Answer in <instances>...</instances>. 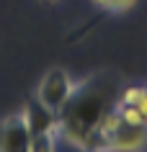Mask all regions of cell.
Listing matches in <instances>:
<instances>
[{
  "label": "cell",
  "mask_w": 147,
  "mask_h": 152,
  "mask_svg": "<svg viewBox=\"0 0 147 152\" xmlns=\"http://www.w3.org/2000/svg\"><path fill=\"white\" fill-rule=\"evenodd\" d=\"M21 111H23V119L29 124V134H31V147L29 150H54V144L62 139L59 113L49 111L36 98H34V103H26Z\"/></svg>",
  "instance_id": "obj_1"
},
{
  "label": "cell",
  "mask_w": 147,
  "mask_h": 152,
  "mask_svg": "<svg viewBox=\"0 0 147 152\" xmlns=\"http://www.w3.org/2000/svg\"><path fill=\"white\" fill-rule=\"evenodd\" d=\"M75 85H78V80H75L67 70L52 67V70L44 72V77H41L39 85H36V101H39L41 106H47L49 111L59 113L65 108V103L72 98Z\"/></svg>",
  "instance_id": "obj_2"
},
{
  "label": "cell",
  "mask_w": 147,
  "mask_h": 152,
  "mask_svg": "<svg viewBox=\"0 0 147 152\" xmlns=\"http://www.w3.org/2000/svg\"><path fill=\"white\" fill-rule=\"evenodd\" d=\"M29 147H31V134L23 111L0 119V152H26Z\"/></svg>",
  "instance_id": "obj_3"
},
{
  "label": "cell",
  "mask_w": 147,
  "mask_h": 152,
  "mask_svg": "<svg viewBox=\"0 0 147 152\" xmlns=\"http://www.w3.org/2000/svg\"><path fill=\"white\" fill-rule=\"evenodd\" d=\"M103 150H116V152L147 150V124H121L116 132L106 137Z\"/></svg>",
  "instance_id": "obj_4"
},
{
  "label": "cell",
  "mask_w": 147,
  "mask_h": 152,
  "mask_svg": "<svg viewBox=\"0 0 147 152\" xmlns=\"http://www.w3.org/2000/svg\"><path fill=\"white\" fill-rule=\"evenodd\" d=\"M116 111H119V116H121L124 124H147L145 113L139 111L137 106H132V103H116Z\"/></svg>",
  "instance_id": "obj_5"
},
{
  "label": "cell",
  "mask_w": 147,
  "mask_h": 152,
  "mask_svg": "<svg viewBox=\"0 0 147 152\" xmlns=\"http://www.w3.org/2000/svg\"><path fill=\"white\" fill-rule=\"evenodd\" d=\"M137 3H139V0H111L108 13H127V10H132Z\"/></svg>",
  "instance_id": "obj_6"
},
{
  "label": "cell",
  "mask_w": 147,
  "mask_h": 152,
  "mask_svg": "<svg viewBox=\"0 0 147 152\" xmlns=\"http://www.w3.org/2000/svg\"><path fill=\"white\" fill-rule=\"evenodd\" d=\"M132 106H137L139 111L145 113V119H147V88L142 90V93H139V98H137V101H134V103H132Z\"/></svg>",
  "instance_id": "obj_7"
},
{
  "label": "cell",
  "mask_w": 147,
  "mask_h": 152,
  "mask_svg": "<svg viewBox=\"0 0 147 152\" xmlns=\"http://www.w3.org/2000/svg\"><path fill=\"white\" fill-rule=\"evenodd\" d=\"M93 5L101 8V10H108V8H111V0H93Z\"/></svg>",
  "instance_id": "obj_8"
},
{
  "label": "cell",
  "mask_w": 147,
  "mask_h": 152,
  "mask_svg": "<svg viewBox=\"0 0 147 152\" xmlns=\"http://www.w3.org/2000/svg\"><path fill=\"white\" fill-rule=\"evenodd\" d=\"M41 3H59V0H41Z\"/></svg>",
  "instance_id": "obj_9"
}]
</instances>
